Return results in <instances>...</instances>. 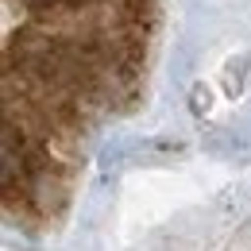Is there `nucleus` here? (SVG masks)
Segmentation results:
<instances>
[{
	"instance_id": "obj_1",
	"label": "nucleus",
	"mask_w": 251,
	"mask_h": 251,
	"mask_svg": "<svg viewBox=\"0 0 251 251\" xmlns=\"http://www.w3.org/2000/svg\"><path fill=\"white\" fill-rule=\"evenodd\" d=\"M158 0H4V213L50 232L100 131L135 112Z\"/></svg>"
}]
</instances>
